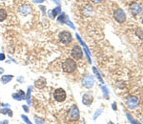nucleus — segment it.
<instances>
[{"mask_svg": "<svg viewBox=\"0 0 143 124\" xmlns=\"http://www.w3.org/2000/svg\"><path fill=\"white\" fill-rule=\"evenodd\" d=\"M126 105L131 110H134L135 108H137V106L139 105L138 97H135V96H130L126 100Z\"/></svg>", "mask_w": 143, "mask_h": 124, "instance_id": "423d86ee", "label": "nucleus"}, {"mask_svg": "<svg viewBox=\"0 0 143 124\" xmlns=\"http://www.w3.org/2000/svg\"><path fill=\"white\" fill-rule=\"evenodd\" d=\"M79 116H80V114H79V109L77 105L74 104L72 105L71 109L69 111V115H68V118L70 121L74 122V121H77L79 119Z\"/></svg>", "mask_w": 143, "mask_h": 124, "instance_id": "7ed1b4c3", "label": "nucleus"}, {"mask_svg": "<svg viewBox=\"0 0 143 124\" xmlns=\"http://www.w3.org/2000/svg\"><path fill=\"white\" fill-rule=\"evenodd\" d=\"M2 1H6V0H2Z\"/></svg>", "mask_w": 143, "mask_h": 124, "instance_id": "c9c22d12", "label": "nucleus"}, {"mask_svg": "<svg viewBox=\"0 0 143 124\" xmlns=\"http://www.w3.org/2000/svg\"><path fill=\"white\" fill-rule=\"evenodd\" d=\"M8 115H9L10 117H13V111L9 110V112H8Z\"/></svg>", "mask_w": 143, "mask_h": 124, "instance_id": "c756f323", "label": "nucleus"}, {"mask_svg": "<svg viewBox=\"0 0 143 124\" xmlns=\"http://www.w3.org/2000/svg\"><path fill=\"white\" fill-rule=\"evenodd\" d=\"M94 102V97L91 95V94H85L83 95L82 97V103L85 106L89 107V106L92 105V103Z\"/></svg>", "mask_w": 143, "mask_h": 124, "instance_id": "1a4fd4ad", "label": "nucleus"}, {"mask_svg": "<svg viewBox=\"0 0 143 124\" xmlns=\"http://www.w3.org/2000/svg\"><path fill=\"white\" fill-rule=\"evenodd\" d=\"M34 3H42V2H44L45 0H32Z\"/></svg>", "mask_w": 143, "mask_h": 124, "instance_id": "c85d7f7f", "label": "nucleus"}, {"mask_svg": "<svg viewBox=\"0 0 143 124\" xmlns=\"http://www.w3.org/2000/svg\"><path fill=\"white\" fill-rule=\"evenodd\" d=\"M22 108H23V110L25 111V112H26V113H29V107H28L27 105H23L22 106Z\"/></svg>", "mask_w": 143, "mask_h": 124, "instance_id": "cd10ccee", "label": "nucleus"}, {"mask_svg": "<svg viewBox=\"0 0 143 124\" xmlns=\"http://www.w3.org/2000/svg\"><path fill=\"white\" fill-rule=\"evenodd\" d=\"M114 18L117 23H123L126 20V14L122 9H116L114 12Z\"/></svg>", "mask_w": 143, "mask_h": 124, "instance_id": "0eeeda50", "label": "nucleus"}, {"mask_svg": "<svg viewBox=\"0 0 143 124\" xmlns=\"http://www.w3.org/2000/svg\"><path fill=\"white\" fill-rule=\"evenodd\" d=\"M9 123V121L8 120H3V121H1L0 122V124H8Z\"/></svg>", "mask_w": 143, "mask_h": 124, "instance_id": "7c9ffc66", "label": "nucleus"}, {"mask_svg": "<svg viewBox=\"0 0 143 124\" xmlns=\"http://www.w3.org/2000/svg\"><path fill=\"white\" fill-rule=\"evenodd\" d=\"M76 38H77V40H78V41H79L81 44H82V46H83V48H84V50H85V52H86V55H87L88 60H89V62L91 63V58H90V51L88 50V48H87V46H86L85 43H84V42L81 40V38L79 37V35H78V34H76Z\"/></svg>", "mask_w": 143, "mask_h": 124, "instance_id": "4468645a", "label": "nucleus"}, {"mask_svg": "<svg viewBox=\"0 0 143 124\" xmlns=\"http://www.w3.org/2000/svg\"><path fill=\"white\" fill-rule=\"evenodd\" d=\"M60 13H61V8L58 6V7H56V8H54V10L50 11V12H49V16L52 19H54L55 17H56V15H57V14H59Z\"/></svg>", "mask_w": 143, "mask_h": 124, "instance_id": "ddd939ff", "label": "nucleus"}, {"mask_svg": "<svg viewBox=\"0 0 143 124\" xmlns=\"http://www.w3.org/2000/svg\"><path fill=\"white\" fill-rule=\"evenodd\" d=\"M58 39L64 45H69L73 41V35L71 32L68 31H62L58 34Z\"/></svg>", "mask_w": 143, "mask_h": 124, "instance_id": "f03ea898", "label": "nucleus"}, {"mask_svg": "<svg viewBox=\"0 0 143 124\" xmlns=\"http://www.w3.org/2000/svg\"><path fill=\"white\" fill-rule=\"evenodd\" d=\"M77 68V65L76 62L75 61V59H72V58H67V59L64 60V62L62 63V70L63 72L67 73V74H72L74 73Z\"/></svg>", "mask_w": 143, "mask_h": 124, "instance_id": "f257e3e1", "label": "nucleus"}, {"mask_svg": "<svg viewBox=\"0 0 143 124\" xmlns=\"http://www.w3.org/2000/svg\"><path fill=\"white\" fill-rule=\"evenodd\" d=\"M103 111L102 110H98V111H96V113H95V115H94V119H96V117L98 116V115H101V113H102Z\"/></svg>", "mask_w": 143, "mask_h": 124, "instance_id": "393cba45", "label": "nucleus"}, {"mask_svg": "<svg viewBox=\"0 0 143 124\" xmlns=\"http://www.w3.org/2000/svg\"><path fill=\"white\" fill-rule=\"evenodd\" d=\"M46 85H47V80L44 77H38L34 81V86L37 89H43L46 87Z\"/></svg>", "mask_w": 143, "mask_h": 124, "instance_id": "9b49d317", "label": "nucleus"}, {"mask_svg": "<svg viewBox=\"0 0 143 124\" xmlns=\"http://www.w3.org/2000/svg\"><path fill=\"white\" fill-rule=\"evenodd\" d=\"M4 73V69L3 68H0V74H2Z\"/></svg>", "mask_w": 143, "mask_h": 124, "instance_id": "72a5a7b5", "label": "nucleus"}, {"mask_svg": "<svg viewBox=\"0 0 143 124\" xmlns=\"http://www.w3.org/2000/svg\"><path fill=\"white\" fill-rule=\"evenodd\" d=\"M20 13L24 15H27V14H30V13L31 12V9L30 8V6H27V5H24V6H21V8L19 9Z\"/></svg>", "mask_w": 143, "mask_h": 124, "instance_id": "dca6fc26", "label": "nucleus"}, {"mask_svg": "<svg viewBox=\"0 0 143 124\" xmlns=\"http://www.w3.org/2000/svg\"><path fill=\"white\" fill-rule=\"evenodd\" d=\"M10 109L8 108H4V109H1L0 110V114H3V115H8V112H9Z\"/></svg>", "mask_w": 143, "mask_h": 124, "instance_id": "b1692460", "label": "nucleus"}, {"mask_svg": "<svg viewBox=\"0 0 143 124\" xmlns=\"http://www.w3.org/2000/svg\"><path fill=\"white\" fill-rule=\"evenodd\" d=\"M34 121H35V123H45V120L43 119V118H41V117H37V116H35L34 117Z\"/></svg>", "mask_w": 143, "mask_h": 124, "instance_id": "4be33fe9", "label": "nucleus"}, {"mask_svg": "<svg viewBox=\"0 0 143 124\" xmlns=\"http://www.w3.org/2000/svg\"><path fill=\"white\" fill-rule=\"evenodd\" d=\"M116 103H114V104H113V109H114V110H116Z\"/></svg>", "mask_w": 143, "mask_h": 124, "instance_id": "f704fd0d", "label": "nucleus"}, {"mask_svg": "<svg viewBox=\"0 0 143 124\" xmlns=\"http://www.w3.org/2000/svg\"><path fill=\"white\" fill-rule=\"evenodd\" d=\"M14 76L12 74H5V75H2L1 76V82L3 84H7V83L11 82L13 80Z\"/></svg>", "mask_w": 143, "mask_h": 124, "instance_id": "2eb2a0df", "label": "nucleus"}, {"mask_svg": "<svg viewBox=\"0 0 143 124\" xmlns=\"http://www.w3.org/2000/svg\"><path fill=\"white\" fill-rule=\"evenodd\" d=\"M12 97L14 98V100H17V101H21L23 99H26V96H25V93L23 90H18L16 93H14L12 95Z\"/></svg>", "mask_w": 143, "mask_h": 124, "instance_id": "9d476101", "label": "nucleus"}, {"mask_svg": "<svg viewBox=\"0 0 143 124\" xmlns=\"http://www.w3.org/2000/svg\"><path fill=\"white\" fill-rule=\"evenodd\" d=\"M7 16H8L7 11L5 9H0V22H3L4 20H6Z\"/></svg>", "mask_w": 143, "mask_h": 124, "instance_id": "f3484780", "label": "nucleus"}, {"mask_svg": "<svg viewBox=\"0 0 143 124\" xmlns=\"http://www.w3.org/2000/svg\"><path fill=\"white\" fill-rule=\"evenodd\" d=\"M5 58H6V56L3 53H0V61H4Z\"/></svg>", "mask_w": 143, "mask_h": 124, "instance_id": "bb28decb", "label": "nucleus"}, {"mask_svg": "<svg viewBox=\"0 0 143 124\" xmlns=\"http://www.w3.org/2000/svg\"><path fill=\"white\" fill-rule=\"evenodd\" d=\"M71 55L72 57L75 60H76V61L80 60L83 57V51H82V49H81L78 44L74 45V47H73V49L71 51Z\"/></svg>", "mask_w": 143, "mask_h": 124, "instance_id": "39448f33", "label": "nucleus"}, {"mask_svg": "<svg viewBox=\"0 0 143 124\" xmlns=\"http://www.w3.org/2000/svg\"><path fill=\"white\" fill-rule=\"evenodd\" d=\"M82 84H83L84 87L88 88V89L92 88L94 84V76L93 75H87V76H85L84 79H83V81H82Z\"/></svg>", "mask_w": 143, "mask_h": 124, "instance_id": "6e6552de", "label": "nucleus"}, {"mask_svg": "<svg viewBox=\"0 0 143 124\" xmlns=\"http://www.w3.org/2000/svg\"><path fill=\"white\" fill-rule=\"evenodd\" d=\"M141 7H140V5L137 4V3H133V4H131V12H132V14H134V15H137L141 13Z\"/></svg>", "mask_w": 143, "mask_h": 124, "instance_id": "f8f14e48", "label": "nucleus"}, {"mask_svg": "<svg viewBox=\"0 0 143 124\" xmlns=\"http://www.w3.org/2000/svg\"><path fill=\"white\" fill-rule=\"evenodd\" d=\"M31 90H32V87H31V86H30V87L28 88V93H27V96H26V100H27V102L29 103V104L31 103V99H30V98H31Z\"/></svg>", "mask_w": 143, "mask_h": 124, "instance_id": "6ab92c4d", "label": "nucleus"}, {"mask_svg": "<svg viewBox=\"0 0 143 124\" xmlns=\"http://www.w3.org/2000/svg\"><path fill=\"white\" fill-rule=\"evenodd\" d=\"M21 118H22L23 120H24V122H26V123H28V124H31V121H30V119H29V118H28L27 116H26V115H21Z\"/></svg>", "mask_w": 143, "mask_h": 124, "instance_id": "5701e85b", "label": "nucleus"}, {"mask_svg": "<svg viewBox=\"0 0 143 124\" xmlns=\"http://www.w3.org/2000/svg\"><path fill=\"white\" fill-rule=\"evenodd\" d=\"M67 15L64 14V13H60L59 14V16H58V18H57V21L59 22V23H61L63 24L64 22H66V19H67Z\"/></svg>", "mask_w": 143, "mask_h": 124, "instance_id": "a211bd4d", "label": "nucleus"}, {"mask_svg": "<svg viewBox=\"0 0 143 124\" xmlns=\"http://www.w3.org/2000/svg\"><path fill=\"white\" fill-rule=\"evenodd\" d=\"M54 98L57 102H64L67 98V94L66 91L62 88H57L54 92Z\"/></svg>", "mask_w": 143, "mask_h": 124, "instance_id": "20e7f679", "label": "nucleus"}, {"mask_svg": "<svg viewBox=\"0 0 143 124\" xmlns=\"http://www.w3.org/2000/svg\"><path fill=\"white\" fill-rule=\"evenodd\" d=\"M135 33H136V35H137V37H139L140 39H143V30H142V29H140V28H138V29L136 30V32H135Z\"/></svg>", "mask_w": 143, "mask_h": 124, "instance_id": "aec40b11", "label": "nucleus"}, {"mask_svg": "<svg viewBox=\"0 0 143 124\" xmlns=\"http://www.w3.org/2000/svg\"><path fill=\"white\" fill-rule=\"evenodd\" d=\"M94 3H99V2H101L102 0H92Z\"/></svg>", "mask_w": 143, "mask_h": 124, "instance_id": "473e14b6", "label": "nucleus"}, {"mask_svg": "<svg viewBox=\"0 0 143 124\" xmlns=\"http://www.w3.org/2000/svg\"><path fill=\"white\" fill-rule=\"evenodd\" d=\"M102 90H103V93H104V96H105L106 97H108V90H107V88L103 86V87H102Z\"/></svg>", "mask_w": 143, "mask_h": 124, "instance_id": "a878e982", "label": "nucleus"}, {"mask_svg": "<svg viewBox=\"0 0 143 124\" xmlns=\"http://www.w3.org/2000/svg\"><path fill=\"white\" fill-rule=\"evenodd\" d=\"M142 23H143V20H142Z\"/></svg>", "mask_w": 143, "mask_h": 124, "instance_id": "e433bc0d", "label": "nucleus"}, {"mask_svg": "<svg viewBox=\"0 0 143 124\" xmlns=\"http://www.w3.org/2000/svg\"><path fill=\"white\" fill-rule=\"evenodd\" d=\"M93 70H94V74H96V76L98 77V79H99V80H100V81H101V83H103L102 78H101V76H100V74H99V73H98V72H97V70H96V68H95V67H94V68H93Z\"/></svg>", "mask_w": 143, "mask_h": 124, "instance_id": "412c9836", "label": "nucleus"}, {"mask_svg": "<svg viewBox=\"0 0 143 124\" xmlns=\"http://www.w3.org/2000/svg\"><path fill=\"white\" fill-rule=\"evenodd\" d=\"M0 104H1V103H0Z\"/></svg>", "mask_w": 143, "mask_h": 124, "instance_id": "4c0bfd02", "label": "nucleus"}, {"mask_svg": "<svg viewBox=\"0 0 143 124\" xmlns=\"http://www.w3.org/2000/svg\"><path fill=\"white\" fill-rule=\"evenodd\" d=\"M17 80L19 81V82H23V81H24V79H23L22 77H18V78H17Z\"/></svg>", "mask_w": 143, "mask_h": 124, "instance_id": "2f4dec72", "label": "nucleus"}]
</instances>
